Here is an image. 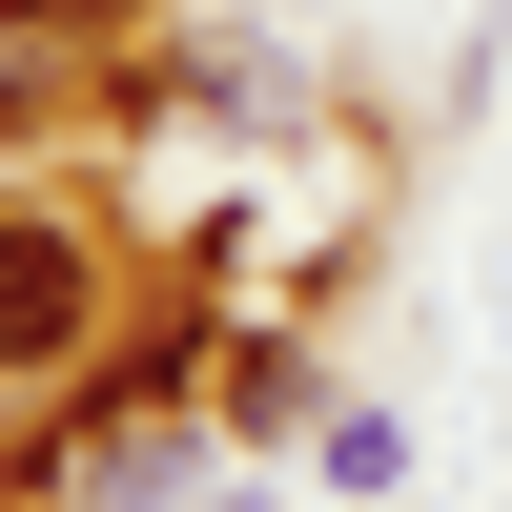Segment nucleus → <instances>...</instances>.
<instances>
[{
  "mask_svg": "<svg viewBox=\"0 0 512 512\" xmlns=\"http://www.w3.org/2000/svg\"><path fill=\"white\" fill-rule=\"evenodd\" d=\"M82 308H103V287H82V246H62V226H0V369H62Z\"/></svg>",
  "mask_w": 512,
  "mask_h": 512,
  "instance_id": "f257e3e1",
  "label": "nucleus"
},
{
  "mask_svg": "<svg viewBox=\"0 0 512 512\" xmlns=\"http://www.w3.org/2000/svg\"><path fill=\"white\" fill-rule=\"evenodd\" d=\"M103 21H144V0H0V41H103Z\"/></svg>",
  "mask_w": 512,
  "mask_h": 512,
  "instance_id": "f03ea898",
  "label": "nucleus"
}]
</instances>
